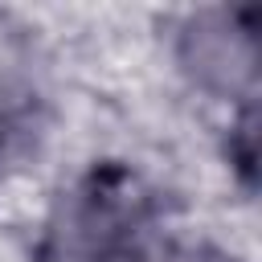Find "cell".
Listing matches in <instances>:
<instances>
[{
    "mask_svg": "<svg viewBox=\"0 0 262 262\" xmlns=\"http://www.w3.org/2000/svg\"><path fill=\"white\" fill-rule=\"evenodd\" d=\"M151 221V192L131 164L102 160L82 176L70 213V233L82 262H143Z\"/></svg>",
    "mask_w": 262,
    "mask_h": 262,
    "instance_id": "cell-1",
    "label": "cell"
},
{
    "mask_svg": "<svg viewBox=\"0 0 262 262\" xmlns=\"http://www.w3.org/2000/svg\"><path fill=\"white\" fill-rule=\"evenodd\" d=\"M258 20L254 4H221L192 12L176 33V61L192 86L237 98L242 106L258 94Z\"/></svg>",
    "mask_w": 262,
    "mask_h": 262,
    "instance_id": "cell-2",
    "label": "cell"
},
{
    "mask_svg": "<svg viewBox=\"0 0 262 262\" xmlns=\"http://www.w3.org/2000/svg\"><path fill=\"white\" fill-rule=\"evenodd\" d=\"M225 164L246 192L258 188V106L254 102L237 106V119L225 131Z\"/></svg>",
    "mask_w": 262,
    "mask_h": 262,
    "instance_id": "cell-3",
    "label": "cell"
},
{
    "mask_svg": "<svg viewBox=\"0 0 262 262\" xmlns=\"http://www.w3.org/2000/svg\"><path fill=\"white\" fill-rule=\"evenodd\" d=\"M176 262H237V258H233V254H225V250H217V246H196V250L180 254Z\"/></svg>",
    "mask_w": 262,
    "mask_h": 262,
    "instance_id": "cell-4",
    "label": "cell"
}]
</instances>
